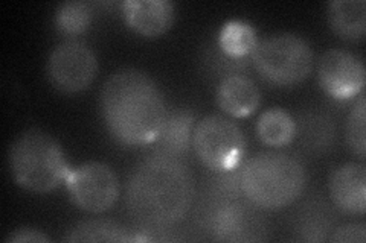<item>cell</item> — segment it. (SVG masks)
Returning <instances> with one entry per match:
<instances>
[{"mask_svg":"<svg viewBox=\"0 0 366 243\" xmlns=\"http://www.w3.org/2000/svg\"><path fill=\"white\" fill-rule=\"evenodd\" d=\"M194 201V177L177 157L154 152L142 158L127 180L125 205L136 225L165 229L187 216Z\"/></svg>","mask_w":366,"mask_h":243,"instance_id":"obj_1","label":"cell"},{"mask_svg":"<svg viewBox=\"0 0 366 243\" xmlns=\"http://www.w3.org/2000/svg\"><path fill=\"white\" fill-rule=\"evenodd\" d=\"M99 107L112 137L127 146L153 145L169 111L152 76L137 68H122L106 81Z\"/></svg>","mask_w":366,"mask_h":243,"instance_id":"obj_2","label":"cell"},{"mask_svg":"<svg viewBox=\"0 0 366 243\" xmlns=\"http://www.w3.org/2000/svg\"><path fill=\"white\" fill-rule=\"evenodd\" d=\"M244 198L257 208L281 210L300 198L307 172L300 160L282 152H259L239 167Z\"/></svg>","mask_w":366,"mask_h":243,"instance_id":"obj_3","label":"cell"},{"mask_svg":"<svg viewBox=\"0 0 366 243\" xmlns=\"http://www.w3.org/2000/svg\"><path fill=\"white\" fill-rule=\"evenodd\" d=\"M8 161L19 186L36 193L56 189L71 172L60 143L41 130L21 133L9 146Z\"/></svg>","mask_w":366,"mask_h":243,"instance_id":"obj_4","label":"cell"},{"mask_svg":"<svg viewBox=\"0 0 366 243\" xmlns=\"http://www.w3.org/2000/svg\"><path fill=\"white\" fill-rule=\"evenodd\" d=\"M252 55L259 76L269 84L293 87L313 72V51L301 36L292 32L273 33L257 43Z\"/></svg>","mask_w":366,"mask_h":243,"instance_id":"obj_5","label":"cell"},{"mask_svg":"<svg viewBox=\"0 0 366 243\" xmlns=\"http://www.w3.org/2000/svg\"><path fill=\"white\" fill-rule=\"evenodd\" d=\"M192 143L199 160L215 172L238 169L246 152L242 128L220 114L206 115L196 125Z\"/></svg>","mask_w":366,"mask_h":243,"instance_id":"obj_6","label":"cell"},{"mask_svg":"<svg viewBox=\"0 0 366 243\" xmlns=\"http://www.w3.org/2000/svg\"><path fill=\"white\" fill-rule=\"evenodd\" d=\"M66 186L74 204L89 213H104L119 198V180L114 170L99 161H87L71 169Z\"/></svg>","mask_w":366,"mask_h":243,"instance_id":"obj_7","label":"cell"},{"mask_svg":"<svg viewBox=\"0 0 366 243\" xmlns=\"http://www.w3.org/2000/svg\"><path fill=\"white\" fill-rule=\"evenodd\" d=\"M97 72V56L81 41H63L49 55L48 78L51 84L63 93H76L87 88Z\"/></svg>","mask_w":366,"mask_h":243,"instance_id":"obj_8","label":"cell"},{"mask_svg":"<svg viewBox=\"0 0 366 243\" xmlns=\"http://www.w3.org/2000/svg\"><path fill=\"white\" fill-rule=\"evenodd\" d=\"M319 86L337 100L360 95L365 87V66L359 56L342 49H330L317 64Z\"/></svg>","mask_w":366,"mask_h":243,"instance_id":"obj_9","label":"cell"},{"mask_svg":"<svg viewBox=\"0 0 366 243\" xmlns=\"http://www.w3.org/2000/svg\"><path fill=\"white\" fill-rule=\"evenodd\" d=\"M254 207V204H243L238 200L222 202L211 217L214 239L220 242L266 240L269 227Z\"/></svg>","mask_w":366,"mask_h":243,"instance_id":"obj_10","label":"cell"},{"mask_svg":"<svg viewBox=\"0 0 366 243\" xmlns=\"http://www.w3.org/2000/svg\"><path fill=\"white\" fill-rule=\"evenodd\" d=\"M122 14L134 32L156 38L173 26L176 6L169 0H127L122 4Z\"/></svg>","mask_w":366,"mask_h":243,"instance_id":"obj_11","label":"cell"},{"mask_svg":"<svg viewBox=\"0 0 366 243\" xmlns=\"http://www.w3.org/2000/svg\"><path fill=\"white\" fill-rule=\"evenodd\" d=\"M330 196L336 207L348 214H363L366 208V167L363 163H345L331 172Z\"/></svg>","mask_w":366,"mask_h":243,"instance_id":"obj_12","label":"cell"},{"mask_svg":"<svg viewBox=\"0 0 366 243\" xmlns=\"http://www.w3.org/2000/svg\"><path fill=\"white\" fill-rule=\"evenodd\" d=\"M259 100L258 87L254 81L243 75L226 76L217 88V103L234 118H246L252 114L258 108Z\"/></svg>","mask_w":366,"mask_h":243,"instance_id":"obj_13","label":"cell"},{"mask_svg":"<svg viewBox=\"0 0 366 243\" xmlns=\"http://www.w3.org/2000/svg\"><path fill=\"white\" fill-rule=\"evenodd\" d=\"M194 113L191 110H171L154 140V150L160 154L180 158L191 146Z\"/></svg>","mask_w":366,"mask_h":243,"instance_id":"obj_14","label":"cell"},{"mask_svg":"<svg viewBox=\"0 0 366 243\" xmlns=\"http://www.w3.org/2000/svg\"><path fill=\"white\" fill-rule=\"evenodd\" d=\"M328 23L343 40H362L366 32V4L363 0H335L328 4Z\"/></svg>","mask_w":366,"mask_h":243,"instance_id":"obj_15","label":"cell"},{"mask_svg":"<svg viewBox=\"0 0 366 243\" xmlns=\"http://www.w3.org/2000/svg\"><path fill=\"white\" fill-rule=\"evenodd\" d=\"M66 242H137V240H153L148 236L132 234V231L125 227L102 219H92L75 224L67 231Z\"/></svg>","mask_w":366,"mask_h":243,"instance_id":"obj_16","label":"cell"},{"mask_svg":"<svg viewBox=\"0 0 366 243\" xmlns=\"http://www.w3.org/2000/svg\"><path fill=\"white\" fill-rule=\"evenodd\" d=\"M257 134L267 146H285L296 135V122L285 110L270 108L258 118Z\"/></svg>","mask_w":366,"mask_h":243,"instance_id":"obj_17","label":"cell"},{"mask_svg":"<svg viewBox=\"0 0 366 243\" xmlns=\"http://www.w3.org/2000/svg\"><path fill=\"white\" fill-rule=\"evenodd\" d=\"M257 33L247 21L232 20L222 28L219 36L220 49L231 58L250 55L257 46Z\"/></svg>","mask_w":366,"mask_h":243,"instance_id":"obj_18","label":"cell"},{"mask_svg":"<svg viewBox=\"0 0 366 243\" xmlns=\"http://www.w3.org/2000/svg\"><path fill=\"white\" fill-rule=\"evenodd\" d=\"M92 21V8L86 2H64L55 13V26L66 37H76L83 33Z\"/></svg>","mask_w":366,"mask_h":243,"instance_id":"obj_19","label":"cell"},{"mask_svg":"<svg viewBox=\"0 0 366 243\" xmlns=\"http://www.w3.org/2000/svg\"><path fill=\"white\" fill-rule=\"evenodd\" d=\"M365 120H366V102L365 96L354 103V107L348 115L347 120V145L351 152L365 160L366 155V134H365Z\"/></svg>","mask_w":366,"mask_h":243,"instance_id":"obj_20","label":"cell"},{"mask_svg":"<svg viewBox=\"0 0 366 243\" xmlns=\"http://www.w3.org/2000/svg\"><path fill=\"white\" fill-rule=\"evenodd\" d=\"M335 243H365L366 227L365 224H347L336 228L330 237Z\"/></svg>","mask_w":366,"mask_h":243,"instance_id":"obj_21","label":"cell"},{"mask_svg":"<svg viewBox=\"0 0 366 243\" xmlns=\"http://www.w3.org/2000/svg\"><path fill=\"white\" fill-rule=\"evenodd\" d=\"M51 239L46 236L43 231H39L36 228H19L11 231V233L5 237V242L9 243H21V242H49Z\"/></svg>","mask_w":366,"mask_h":243,"instance_id":"obj_22","label":"cell"}]
</instances>
